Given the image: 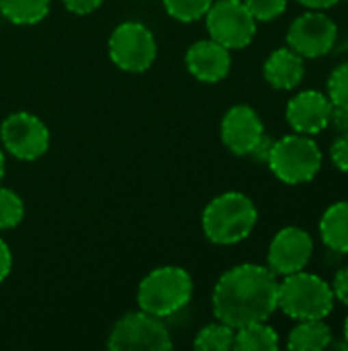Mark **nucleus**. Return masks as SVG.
Wrapping results in <instances>:
<instances>
[{"instance_id":"f257e3e1","label":"nucleus","mask_w":348,"mask_h":351,"mask_svg":"<svg viewBox=\"0 0 348 351\" xmlns=\"http://www.w3.org/2000/svg\"><path fill=\"white\" fill-rule=\"evenodd\" d=\"M279 282L265 265L242 263L228 269L213 288V315L232 329L269 321L277 311Z\"/></svg>"},{"instance_id":"f03ea898","label":"nucleus","mask_w":348,"mask_h":351,"mask_svg":"<svg viewBox=\"0 0 348 351\" xmlns=\"http://www.w3.org/2000/svg\"><path fill=\"white\" fill-rule=\"evenodd\" d=\"M258 222L252 199L238 191H228L211 199L203 212V232L213 245H236L250 237Z\"/></svg>"},{"instance_id":"7ed1b4c3","label":"nucleus","mask_w":348,"mask_h":351,"mask_svg":"<svg viewBox=\"0 0 348 351\" xmlns=\"http://www.w3.org/2000/svg\"><path fill=\"white\" fill-rule=\"evenodd\" d=\"M193 298V278L187 269L164 265L150 271L137 286V306L160 319L183 311Z\"/></svg>"},{"instance_id":"20e7f679","label":"nucleus","mask_w":348,"mask_h":351,"mask_svg":"<svg viewBox=\"0 0 348 351\" xmlns=\"http://www.w3.org/2000/svg\"><path fill=\"white\" fill-rule=\"evenodd\" d=\"M334 294L330 284L314 274H306L304 269L279 284L277 292V308H281L289 319L295 321H316L326 319L332 313Z\"/></svg>"},{"instance_id":"39448f33","label":"nucleus","mask_w":348,"mask_h":351,"mask_svg":"<svg viewBox=\"0 0 348 351\" xmlns=\"http://www.w3.org/2000/svg\"><path fill=\"white\" fill-rule=\"evenodd\" d=\"M267 165L273 175L287 185L308 183L322 169V150L306 134L283 136L275 140Z\"/></svg>"},{"instance_id":"423d86ee","label":"nucleus","mask_w":348,"mask_h":351,"mask_svg":"<svg viewBox=\"0 0 348 351\" xmlns=\"http://www.w3.org/2000/svg\"><path fill=\"white\" fill-rule=\"evenodd\" d=\"M107 346L113 351H168L172 350V339L160 317L139 308L115 323Z\"/></svg>"},{"instance_id":"0eeeda50","label":"nucleus","mask_w":348,"mask_h":351,"mask_svg":"<svg viewBox=\"0 0 348 351\" xmlns=\"http://www.w3.org/2000/svg\"><path fill=\"white\" fill-rule=\"evenodd\" d=\"M158 53L154 33L139 21H125L109 37V56L123 72H146Z\"/></svg>"},{"instance_id":"6e6552de","label":"nucleus","mask_w":348,"mask_h":351,"mask_svg":"<svg viewBox=\"0 0 348 351\" xmlns=\"http://www.w3.org/2000/svg\"><path fill=\"white\" fill-rule=\"evenodd\" d=\"M209 37L228 49H242L250 45L256 35V19L244 0H217L209 6L207 14Z\"/></svg>"},{"instance_id":"1a4fd4ad","label":"nucleus","mask_w":348,"mask_h":351,"mask_svg":"<svg viewBox=\"0 0 348 351\" xmlns=\"http://www.w3.org/2000/svg\"><path fill=\"white\" fill-rule=\"evenodd\" d=\"M0 138L6 152L18 160H37L49 148L47 125L37 115L25 111L12 113L2 121Z\"/></svg>"},{"instance_id":"9d476101","label":"nucleus","mask_w":348,"mask_h":351,"mask_svg":"<svg viewBox=\"0 0 348 351\" xmlns=\"http://www.w3.org/2000/svg\"><path fill=\"white\" fill-rule=\"evenodd\" d=\"M338 41L336 23L322 10H310L297 16L287 31V45L302 58H320L330 53Z\"/></svg>"},{"instance_id":"9b49d317","label":"nucleus","mask_w":348,"mask_h":351,"mask_svg":"<svg viewBox=\"0 0 348 351\" xmlns=\"http://www.w3.org/2000/svg\"><path fill=\"white\" fill-rule=\"evenodd\" d=\"M314 253V241L312 237L297 228V226H287L275 234L269 247V269L277 276H291L310 263Z\"/></svg>"},{"instance_id":"f8f14e48","label":"nucleus","mask_w":348,"mask_h":351,"mask_svg":"<svg viewBox=\"0 0 348 351\" xmlns=\"http://www.w3.org/2000/svg\"><path fill=\"white\" fill-rule=\"evenodd\" d=\"M263 136V119L250 105H234L222 119V140L236 156H248Z\"/></svg>"},{"instance_id":"ddd939ff","label":"nucleus","mask_w":348,"mask_h":351,"mask_svg":"<svg viewBox=\"0 0 348 351\" xmlns=\"http://www.w3.org/2000/svg\"><path fill=\"white\" fill-rule=\"evenodd\" d=\"M332 101L320 90H302L287 105V121L297 134L314 136L328 128Z\"/></svg>"},{"instance_id":"4468645a","label":"nucleus","mask_w":348,"mask_h":351,"mask_svg":"<svg viewBox=\"0 0 348 351\" xmlns=\"http://www.w3.org/2000/svg\"><path fill=\"white\" fill-rule=\"evenodd\" d=\"M187 68L201 82H219L232 68L230 49L213 39H201L187 49Z\"/></svg>"},{"instance_id":"2eb2a0df","label":"nucleus","mask_w":348,"mask_h":351,"mask_svg":"<svg viewBox=\"0 0 348 351\" xmlns=\"http://www.w3.org/2000/svg\"><path fill=\"white\" fill-rule=\"evenodd\" d=\"M263 72L273 88L291 90L302 84L306 76V64L297 51H293L291 47H281L267 58Z\"/></svg>"},{"instance_id":"dca6fc26","label":"nucleus","mask_w":348,"mask_h":351,"mask_svg":"<svg viewBox=\"0 0 348 351\" xmlns=\"http://www.w3.org/2000/svg\"><path fill=\"white\" fill-rule=\"evenodd\" d=\"M320 234L328 249L348 253V202H336L324 212L320 220Z\"/></svg>"},{"instance_id":"f3484780","label":"nucleus","mask_w":348,"mask_h":351,"mask_svg":"<svg viewBox=\"0 0 348 351\" xmlns=\"http://www.w3.org/2000/svg\"><path fill=\"white\" fill-rule=\"evenodd\" d=\"M332 341V331L324 319L297 321V327L289 333L287 348L293 351H322L328 350Z\"/></svg>"},{"instance_id":"a211bd4d","label":"nucleus","mask_w":348,"mask_h":351,"mask_svg":"<svg viewBox=\"0 0 348 351\" xmlns=\"http://www.w3.org/2000/svg\"><path fill=\"white\" fill-rule=\"evenodd\" d=\"M234 350L238 351H275L279 350L277 331L267 325V321L250 323L246 327L236 329Z\"/></svg>"},{"instance_id":"6ab92c4d","label":"nucleus","mask_w":348,"mask_h":351,"mask_svg":"<svg viewBox=\"0 0 348 351\" xmlns=\"http://www.w3.org/2000/svg\"><path fill=\"white\" fill-rule=\"evenodd\" d=\"M51 0H0V12L14 25H37L49 12Z\"/></svg>"},{"instance_id":"aec40b11","label":"nucleus","mask_w":348,"mask_h":351,"mask_svg":"<svg viewBox=\"0 0 348 351\" xmlns=\"http://www.w3.org/2000/svg\"><path fill=\"white\" fill-rule=\"evenodd\" d=\"M234 337H236V329L217 321V323L203 327L197 333L193 346L195 350L201 351H230L234 350Z\"/></svg>"},{"instance_id":"412c9836","label":"nucleus","mask_w":348,"mask_h":351,"mask_svg":"<svg viewBox=\"0 0 348 351\" xmlns=\"http://www.w3.org/2000/svg\"><path fill=\"white\" fill-rule=\"evenodd\" d=\"M162 4L172 19L180 23H193L207 14L213 0H162Z\"/></svg>"},{"instance_id":"4be33fe9","label":"nucleus","mask_w":348,"mask_h":351,"mask_svg":"<svg viewBox=\"0 0 348 351\" xmlns=\"http://www.w3.org/2000/svg\"><path fill=\"white\" fill-rule=\"evenodd\" d=\"M25 218V204L12 189L0 187V230L14 228Z\"/></svg>"},{"instance_id":"5701e85b","label":"nucleus","mask_w":348,"mask_h":351,"mask_svg":"<svg viewBox=\"0 0 348 351\" xmlns=\"http://www.w3.org/2000/svg\"><path fill=\"white\" fill-rule=\"evenodd\" d=\"M328 99L332 105L348 107V62L332 70L328 78Z\"/></svg>"},{"instance_id":"b1692460","label":"nucleus","mask_w":348,"mask_h":351,"mask_svg":"<svg viewBox=\"0 0 348 351\" xmlns=\"http://www.w3.org/2000/svg\"><path fill=\"white\" fill-rule=\"evenodd\" d=\"M252 16L260 23H269L281 16L287 8V0H244Z\"/></svg>"},{"instance_id":"393cba45","label":"nucleus","mask_w":348,"mask_h":351,"mask_svg":"<svg viewBox=\"0 0 348 351\" xmlns=\"http://www.w3.org/2000/svg\"><path fill=\"white\" fill-rule=\"evenodd\" d=\"M330 158L338 171L348 173V134H343L334 140L330 148Z\"/></svg>"},{"instance_id":"a878e982","label":"nucleus","mask_w":348,"mask_h":351,"mask_svg":"<svg viewBox=\"0 0 348 351\" xmlns=\"http://www.w3.org/2000/svg\"><path fill=\"white\" fill-rule=\"evenodd\" d=\"M328 128H332L338 136L348 134V107L332 105L330 119H328Z\"/></svg>"},{"instance_id":"bb28decb","label":"nucleus","mask_w":348,"mask_h":351,"mask_svg":"<svg viewBox=\"0 0 348 351\" xmlns=\"http://www.w3.org/2000/svg\"><path fill=\"white\" fill-rule=\"evenodd\" d=\"M332 294L334 298H338L343 304L348 306V267H343L336 276H334V282H332Z\"/></svg>"},{"instance_id":"cd10ccee","label":"nucleus","mask_w":348,"mask_h":351,"mask_svg":"<svg viewBox=\"0 0 348 351\" xmlns=\"http://www.w3.org/2000/svg\"><path fill=\"white\" fill-rule=\"evenodd\" d=\"M62 2L74 14H90L103 4V0H62Z\"/></svg>"},{"instance_id":"c85d7f7f","label":"nucleus","mask_w":348,"mask_h":351,"mask_svg":"<svg viewBox=\"0 0 348 351\" xmlns=\"http://www.w3.org/2000/svg\"><path fill=\"white\" fill-rule=\"evenodd\" d=\"M273 144H275V140H271L269 136H263L260 142L254 146V150H252L248 156H252V158L258 160V162H267V160H269V154H271V150H273Z\"/></svg>"},{"instance_id":"c756f323","label":"nucleus","mask_w":348,"mask_h":351,"mask_svg":"<svg viewBox=\"0 0 348 351\" xmlns=\"http://www.w3.org/2000/svg\"><path fill=\"white\" fill-rule=\"evenodd\" d=\"M12 269V253L8 249V245L0 239V282H4L8 278Z\"/></svg>"},{"instance_id":"7c9ffc66","label":"nucleus","mask_w":348,"mask_h":351,"mask_svg":"<svg viewBox=\"0 0 348 351\" xmlns=\"http://www.w3.org/2000/svg\"><path fill=\"white\" fill-rule=\"evenodd\" d=\"M297 2L312 10H326V8H332L334 4H338V0H297Z\"/></svg>"},{"instance_id":"2f4dec72","label":"nucleus","mask_w":348,"mask_h":351,"mask_svg":"<svg viewBox=\"0 0 348 351\" xmlns=\"http://www.w3.org/2000/svg\"><path fill=\"white\" fill-rule=\"evenodd\" d=\"M4 154H2V148H0V183H2V179H4Z\"/></svg>"},{"instance_id":"473e14b6","label":"nucleus","mask_w":348,"mask_h":351,"mask_svg":"<svg viewBox=\"0 0 348 351\" xmlns=\"http://www.w3.org/2000/svg\"><path fill=\"white\" fill-rule=\"evenodd\" d=\"M336 49H338V51H347V49H348V39L345 41V43H343V45H338Z\"/></svg>"},{"instance_id":"72a5a7b5","label":"nucleus","mask_w":348,"mask_h":351,"mask_svg":"<svg viewBox=\"0 0 348 351\" xmlns=\"http://www.w3.org/2000/svg\"><path fill=\"white\" fill-rule=\"evenodd\" d=\"M345 341L348 343V317H347V321H345Z\"/></svg>"}]
</instances>
